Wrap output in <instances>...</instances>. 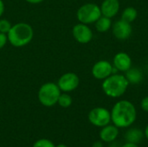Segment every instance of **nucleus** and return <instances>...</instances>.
Masks as SVG:
<instances>
[{"label": "nucleus", "mask_w": 148, "mask_h": 147, "mask_svg": "<svg viewBox=\"0 0 148 147\" xmlns=\"http://www.w3.org/2000/svg\"><path fill=\"white\" fill-rule=\"evenodd\" d=\"M62 91L57 84L54 82H46L41 86L38 91V100L44 107H53L57 103Z\"/></svg>", "instance_id": "4"}, {"label": "nucleus", "mask_w": 148, "mask_h": 147, "mask_svg": "<svg viewBox=\"0 0 148 147\" xmlns=\"http://www.w3.org/2000/svg\"><path fill=\"white\" fill-rule=\"evenodd\" d=\"M95 28L97 29V31L104 33L107 32L112 26V21L111 18L101 16L95 23Z\"/></svg>", "instance_id": "16"}, {"label": "nucleus", "mask_w": 148, "mask_h": 147, "mask_svg": "<svg viewBox=\"0 0 148 147\" xmlns=\"http://www.w3.org/2000/svg\"><path fill=\"white\" fill-rule=\"evenodd\" d=\"M119 135V128L117 126H110L109 124L103 126L100 132V138L103 142L111 143L116 139Z\"/></svg>", "instance_id": "13"}, {"label": "nucleus", "mask_w": 148, "mask_h": 147, "mask_svg": "<svg viewBox=\"0 0 148 147\" xmlns=\"http://www.w3.org/2000/svg\"><path fill=\"white\" fill-rule=\"evenodd\" d=\"M137 118L134 105L127 100H121L114 104L111 111V121L118 128H127L132 126Z\"/></svg>", "instance_id": "1"}, {"label": "nucleus", "mask_w": 148, "mask_h": 147, "mask_svg": "<svg viewBox=\"0 0 148 147\" xmlns=\"http://www.w3.org/2000/svg\"><path fill=\"white\" fill-rule=\"evenodd\" d=\"M121 147H139V146H138V145H137V144H134V143H129V142H127V143L124 144L123 146H121Z\"/></svg>", "instance_id": "25"}, {"label": "nucleus", "mask_w": 148, "mask_h": 147, "mask_svg": "<svg viewBox=\"0 0 148 147\" xmlns=\"http://www.w3.org/2000/svg\"><path fill=\"white\" fill-rule=\"evenodd\" d=\"M113 66L118 71L126 72L132 67V59L128 54L125 52H119L114 57Z\"/></svg>", "instance_id": "11"}, {"label": "nucleus", "mask_w": 148, "mask_h": 147, "mask_svg": "<svg viewBox=\"0 0 148 147\" xmlns=\"http://www.w3.org/2000/svg\"><path fill=\"white\" fill-rule=\"evenodd\" d=\"M140 106H141V108L145 111V112H147L148 113V96L145 97L142 99L141 101V103H140Z\"/></svg>", "instance_id": "22"}, {"label": "nucleus", "mask_w": 148, "mask_h": 147, "mask_svg": "<svg viewBox=\"0 0 148 147\" xmlns=\"http://www.w3.org/2000/svg\"><path fill=\"white\" fill-rule=\"evenodd\" d=\"M7 42H8L7 34L1 33V32H0V49L5 46V44L7 43Z\"/></svg>", "instance_id": "21"}, {"label": "nucleus", "mask_w": 148, "mask_h": 147, "mask_svg": "<svg viewBox=\"0 0 148 147\" xmlns=\"http://www.w3.org/2000/svg\"><path fill=\"white\" fill-rule=\"evenodd\" d=\"M89 122L98 127H103L111 121V113L104 107L93 108L88 113Z\"/></svg>", "instance_id": "6"}, {"label": "nucleus", "mask_w": 148, "mask_h": 147, "mask_svg": "<svg viewBox=\"0 0 148 147\" xmlns=\"http://www.w3.org/2000/svg\"><path fill=\"white\" fill-rule=\"evenodd\" d=\"M8 42L14 47L19 48L29 44L34 36L32 27L26 23H17L11 26L7 34Z\"/></svg>", "instance_id": "2"}, {"label": "nucleus", "mask_w": 148, "mask_h": 147, "mask_svg": "<svg viewBox=\"0 0 148 147\" xmlns=\"http://www.w3.org/2000/svg\"><path fill=\"white\" fill-rule=\"evenodd\" d=\"M72 34L76 42L82 44L88 43L93 39V32L91 29L85 23H77L73 27Z\"/></svg>", "instance_id": "8"}, {"label": "nucleus", "mask_w": 148, "mask_h": 147, "mask_svg": "<svg viewBox=\"0 0 148 147\" xmlns=\"http://www.w3.org/2000/svg\"><path fill=\"white\" fill-rule=\"evenodd\" d=\"M33 147H56V146L54 145V143L49 139H42L37 140L34 145Z\"/></svg>", "instance_id": "20"}, {"label": "nucleus", "mask_w": 148, "mask_h": 147, "mask_svg": "<svg viewBox=\"0 0 148 147\" xmlns=\"http://www.w3.org/2000/svg\"><path fill=\"white\" fill-rule=\"evenodd\" d=\"M117 142H114V141H113V142H111V146L110 147H118L117 146ZM119 147H121V146H119Z\"/></svg>", "instance_id": "28"}, {"label": "nucleus", "mask_w": 148, "mask_h": 147, "mask_svg": "<svg viewBox=\"0 0 148 147\" xmlns=\"http://www.w3.org/2000/svg\"><path fill=\"white\" fill-rule=\"evenodd\" d=\"M79 84L80 79L78 75L73 72H69L62 75L57 81V86L60 90L64 93H69L75 90Z\"/></svg>", "instance_id": "7"}, {"label": "nucleus", "mask_w": 148, "mask_h": 147, "mask_svg": "<svg viewBox=\"0 0 148 147\" xmlns=\"http://www.w3.org/2000/svg\"><path fill=\"white\" fill-rule=\"evenodd\" d=\"M137 16H138V12L135 8L127 7L123 10L122 15H121V19L131 23L137 18Z\"/></svg>", "instance_id": "17"}, {"label": "nucleus", "mask_w": 148, "mask_h": 147, "mask_svg": "<svg viewBox=\"0 0 148 147\" xmlns=\"http://www.w3.org/2000/svg\"><path fill=\"white\" fill-rule=\"evenodd\" d=\"M56 147H68V146H65V145H63V144H60V145L56 146Z\"/></svg>", "instance_id": "29"}, {"label": "nucleus", "mask_w": 148, "mask_h": 147, "mask_svg": "<svg viewBox=\"0 0 148 147\" xmlns=\"http://www.w3.org/2000/svg\"><path fill=\"white\" fill-rule=\"evenodd\" d=\"M100 8L102 16L112 18L120 10V2L119 0H104Z\"/></svg>", "instance_id": "12"}, {"label": "nucleus", "mask_w": 148, "mask_h": 147, "mask_svg": "<svg viewBox=\"0 0 148 147\" xmlns=\"http://www.w3.org/2000/svg\"><path fill=\"white\" fill-rule=\"evenodd\" d=\"M11 23L7 19H0V32L8 34L11 28Z\"/></svg>", "instance_id": "19"}, {"label": "nucleus", "mask_w": 148, "mask_h": 147, "mask_svg": "<svg viewBox=\"0 0 148 147\" xmlns=\"http://www.w3.org/2000/svg\"><path fill=\"white\" fill-rule=\"evenodd\" d=\"M125 77L128 81L129 84H139L143 80V74L137 68H130L126 71Z\"/></svg>", "instance_id": "14"}, {"label": "nucleus", "mask_w": 148, "mask_h": 147, "mask_svg": "<svg viewBox=\"0 0 148 147\" xmlns=\"http://www.w3.org/2000/svg\"><path fill=\"white\" fill-rule=\"evenodd\" d=\"M144 137V134L142 131H140L139 128H131L127 131L125 134V139L127 142L134 143V144H139Z\"/></svg>", "instance_id": "15"}, {"label": "nucleus", "mask_w": 148, "mask_h": 147, "mask_svg": "<svg viewBox=\"0 0 148 147\" xmlns=\"http://www.w3.org/2000/svg\"><path fill=\"white\" fill-rule=\"evenodd\" d=\"M133 29L131 23L121 19L115 22L113 26V34L119 40H127L132 35Z\"/></svg>", "instance_id": "10"}, {"label": "nucleus", "mask_w": 148, "mask_h": 147, "mask_svg": "<svg viewBox=\"0 0 148 147\" xmlns=\"http://www.w3.org/2000/svg\"><path fill=\"white\" fill-rule=\"evenodd\" d=\"M114 66L108 61L101 60L95 62L92 68V75L97 80H105L113 74Z\"/></svg>", "instance_id": "9"}, {"label": "nucleus", "mask_w": 148, "mask_h": 147, "mask_svg": "<svg viewBox=\"0 0 148 147\" xmlns=\"http://www.w3.org/2000/svg\"><path fill=\"white\" fill-rule=\"evenodd\" d=\"M147 70H148V67H147Z\"/></svg>", "instance_id": "30"}, {"label": "nucleus", "mask_w": 148, "mask_h": 147, "mask_svg": "<svg viewBox=\"0 0 148 147\" xmlns=\"http://www.w3.org/2000/svg\"><path fill=\"white\" fill-rule=\"evenodd\" d=\"M101 16L102 15L100 6L93 3H88L82 5L76 13L78 21L85 24H91L95 23Z\"/></svg>", "instance_id": "5"}, {"label": "nucleus", "mask_w": 148, "mask_h": 147, "mask_svg": "<svg viewBox=\"0 0 148 147\" xmlns=\"http://www.w3.org/2000/svg\"><path fill=\"white\" fill-rule=\"evenodd\" d=\"M144 135H145V137L147 138L148 139V125L147 126V127H146V129H145V133H144Z\"/></svg>", "instance_id": "27"}, {"label": "nucleus", "mask_w": 148, "mask_h": 147, "mask_svg": "<svg viewBox=\"0 0 148 147\" xmlns=\"http://www.w3.org/2000/svg\"><path fill=\"white\" fill-rule=\"evenodd\" d=\"M72 98L69 94H68L67 93H61L59 98H58V101H57V103L59 104L60 107H64V108H67V107H69L72 104Z\"/></svg>", "instance_id": "18"}, {"label": "nucleus", "mask_w": 148, "mask_h": 147, "mask_svg": "<svg viewBox=\"0 0 148 147\" xmlns=\"http://www.w3.org/2000/svg\"><path fill=\"white\" fill-rule=\"evenodd\" d=\"M25 1L29 3H32V4H37V3H40L43 2L44 0H25Z\"/></svg>", "instance_id": "24"}, {"label": "nucleus", "mask_w": 148, "mask_h": 147, "mask_svg": "<svg viewBox=\"0 0 148 147\" xmlns=\"http://www.w3.org/2000/svg\"><path fill=\"white\" fill-rule=\"evenodd\" d=\"M128 86L129 82L125 75L112 74L110 76L103 80L101 88L105 94L108 97L119 98L126 93Z\"/></svg>", "instance_id": "3"}, {"label": "nucleus", "mask_w": 148, "mask_h": 147, "mask_svg": "<svg viewBox=\"0 0 148 147\" xmlns=\"http://www.w3.org/2000/svg\"><path fill=\"white\" fill-rule=\"evenodd\" d=\"M3 12H4V3L3 0H0V17L2 16Z\"/></svg>", "instance_id": "23"}, {"label": "nucleus", "mask_w": 148, "mask_h": 147, "mask_svg": "<svg viewBox=\"0 0 148 147\" xmlns=\"http://www.w3.org/2000/svg\"><path fill=\"white\" fill-rule=\"evenodd\" d=\"M93 147H103L102 146V143H101V142H95L94 145H93Z\"/></svg>", "instance_id": "26"}]
</instances>
